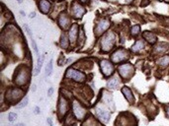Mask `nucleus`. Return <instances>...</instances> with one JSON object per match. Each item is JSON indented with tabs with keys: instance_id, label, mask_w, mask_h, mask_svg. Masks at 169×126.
<instances>
[{
	"instance_id": "nucleus-1",
	"label": "nucleus",
	"mask_w": 169,
	"mask_h": 126,
	"mask_svg": "<svg viewBox=\"0 0 169 126\" xmlns=\"http://www.w3.org/2000/svg\"><path fill=\"white\" fill-rule=\"evenodd\" d=\"M30 77L31 72L29 67L21 65L18 67L17 71L14 74V83L18 87H23V86H26L28 84V82L30 81Z\"/></svg>"
},
{
	"instance_id": "nucleus-2",
	"label": "nucleus",
	"mask_w": 169,
	"mask_h": 126,
	"mask_svg": "<svg viewBox=\"0 0 169 126\" xmlns=\"http://www.w3.org/2000/svg\"><path fill=\"white\" fill-rule=\"evenodd\" d=\"M116 44V35L114 32H108L104 34V36L101 39V50L104 52L111 51Z\"/></svg>"
},
{
	"instance_id": "nucleus-3",
	"label": "nucleus",
	"mask_w": 169,
	"mask_h": 126,
	"mask_svg": "<svg viewBox=\"0 0 169 126\" xmlns=\"http://www.w3.org/2000/svg\"><path fill=\"white\" fill-rule=\"evenodd\" d=\"M23 98H24V91L18 87L8 89L5 95V100L9 103H18L19 101H22Z\"/></svg>"
},
{
	"instance_id": "nucleus-4",
	"label": "nucleus",
	"mask_w": 169,
	"mask_h": 126,
	"mask_svg": "<svg viewBox=\"0 0 169 126\" xmlns=\"http://www.w3.org/2000/svg\"><path fill=\"white\" fill-rule=\"evenodd\" d=\"M118 72L121 78L124 80H130L134 74V66L129 62L120 64L118 67Z\"/></svg>"
},
{
	"instance_id": "nucleus-5",
	"label": "nucleus",
	"mask_w": 169,
	"mask_h": 126,
	"mask_svg": "<svg viewBox=\"0 0 169 126\" xmlns=\"http://www.w3.org/2000/svg\"><path fill=\"white\" fill-rule=\"evenodd\" d=\"M129 57H130V54H129V51L127 50H125V48H119V50H117L111 55V61L114 64H119L127 61V59H129Z\"/></svg>"
},
{
	"instance_id": "nucleus-6",
	"label": "nucleus",
	"mask_w": 169,
	"mask_h": 126,
	"mask_svg": "<svg viewBox=\"0 0 169 126\" xmlns=\"http://www.w3.org/2000/svg\"><path fill=\"white\" fill-rule=\"evenodd\" d=\"M65 78L70 79L72 81L78 82V83H83L86 80V75L83 72L79 71V70L73 69V68H68L65 72Z\"/></svg>"
},
{
	"instance_id": "nucleus-7",
	"label": "nucleus",
	"mask_w": 169,
	"mask_h": 126,
	"mask_svg": "<svg viewBox=\"0 0 169 126\" xmlns=\"http://www.w3.org/2000/svg\"><path fill=\"white\" fill-rule=\"evenodd\" d=\"M72 112L74 116L79 120H83L87 115V110L78 101H73L72 103Z\"/></svg>"
},
{
	"instance_id": "nucleus-8",
	"label": "nucleus",
	"mask_w": 169,
	"mask_h": 126,
	"mask_svg": "<svg viewBox=\"0 0 169 126\" xmlns=\"http://www.w3.org/2000/svg\"><path fill=\"white\" fill-rule=\"evenodd\" d=\"M113 64L114 63L112 62V61H109V60H106V59H103V60L100 61L99 65H100L101 72H102V74L105 76L106 78L113 75L114 71H115V68H114Z\"/></svg>"
},
{
	"instance_id": "nucleus-9",
	"label": "nucleus",
	"mask_w": 169,
	"mask_h": 126,
	"mask_svg": "<svg viewBox=\"0 0 169 126\" xmlns=\"http://www.w3.org/2000/svg\"><path fill=\"white\" fill-rule=\"evenodd\" d=\"M68 109H69V104H68V101L65 99L64 97L60 96V100H58V103H57V114H58V117L60 118H62L64 117V115L68 112Z\"/></svg>"
},
{
	"instance_id": "nucleus-10",
	"label": "nucleus",
	"mask_w": 169,
	"mask_h": 126,
	"mask_svg": "<svg viewBox=\"0 0 169 126\" xmlns=\"http://www.w3.org/2000/svg\"><path fill=\"white\" fill-rule=\"evenodd\" d=\"M70 13H71V16L73 18H75V19H80V18L86 13V9L81 4H79V2L74 1V2H72V4H71Z\"/></svg>"
},
{
	"instance_id": "nucleus-11",
	"label": "nucleus",
	"mask_w": 169,
	"mask_h": 126,
	"mask_svg": "<svg viewBox=\"0 0 169 126\" xmlns=\"http://www.w3.org/2000/svg\"><path fill=\"white\" fill-rule=\"evenodd\" d=\"M110 25H111V22H110L108 19H102V20H100L99 22L97 23L96 27H95V30H94L95 36H101V35H103V34L109 29Z\"/></svg>"
},
{
	"instance_id": "nucleus-12",
	"label": "nucleus",
	"mask_w": 169,
	"mask_h": 126,
	"mask_svg": "<svg viewBox=\"0 0 169 126\" xmlns=\"http://www.w3.org/2000/svg\"><path fill=\"white\" fill-rule=\"evenodd\" d=\"M95 112H96L97 117L100 119L103 123H107L110 119V116H111V112L109 111L108 109H104L103 106H97L96 109H95Z\"/></svg>"
},
{
	"instance_id": "nucleus-13",
	"label": "nucleus",
	"mask_w": 169,
	"mask_h": 126,
	"mask_svg": "<svg viewBox=\"0 0 169 126\" xmlns=\"http://www.w3.org/2000/svg\"><path fill=\"white\" fill-rule=\"evenodd\" d=\"M58 26H60L62 30H67L71 25V19L66 13H61L57 19Z\"/></svg>"
},
{
	"instance_id": "nucleus-14",
	"label": "nucleus",
	"mask_w": 169,
	"mask_h": 126,
	"mask_svg": "<svg viewBox=\"0 0 169 126\" xmlns=\"http://www.w3.org/2000/svg\"><path fill=\"white\" fill-rule=\"evenodd\" d=\"M78 35H79V26L77 24H73V25L70 27L69 32H68V38L71 44H74L76 42Z\"/></svg>"
},
{
	"instance_id": "nucleus-15",
	"label": "nucleus",
	"mask_w": 169,
	"mask_h": 126,
	"mask_svg": "<svg viewBox=\"0 0 169 126\" xmlns=\"http://www.w3.org/2000/svg\"><path fill=\"white\" fill-rule=\"evenodd\" d=\"M51 2L48 1V0H41L39 2V9L44 14H48L51 10Z\"/></svg>"
},
{
	"instance_id": "nucleus-16",
	"label": "nucleus",
	"mask_w": 169,
	"mask_h": 126,
	"mask_svg": "<svg viewBox=\"0 0 169 126\" xmlns=\"http://www.w3.org/2000/svg\"><path fill=\"white\" fill-rule=\"evenodd\" d=\"M122 93L124 95V97L126 98V100H127L130 103H134V97L133 93H132L131 89L128 88V87H124L122 89Z\"/></svg>"
},
{
	"instance_id": "nucleus-17",
	"label": "nucleus",
	"mask_w": 169,
	"mask_h": 126,
	"mask_svg": "<svg viewBox=\"0 0 169 126\" xmlns=\"http://www.w3.org/2000/svg\"><path fill=\"white\" fill-rule=\"evenodd\" d=\"M143 39H145L147 42H149L150 44H155L156 41H157V38H156V36L154 35V34L151 33V32H148V31H145V32H143Z\"/></svg>"
},
{
	"instance_id": "nucleus-18",
	"label": "nucleus",
	"mask_w": 169,
	"mask_h": 126,
	"mask_svg": "<svg viewBox=\"0 0 169 126\" xmlns=\"http://www.w3.org/2000/svg\"><path fill=\"white\" fill-rule=\"evenodd\" d=\"M102 99L104 101L107 106H112L114 109V101H113V96L112 94H110L109 92H106V91H103V95H102Z\"/></svg>"
},
{
	"instance_id": "nucleus-19",
	"label": "nucleus",
	"mask_w": 169,
	"mask_h": 126,
	"mask_svg": "<svg viewBox=\"0 0 169 126\" xmlns=\"http://www.w3.org/2000/svg\"><path fill=\"white\" fill-rule=\"evenodd\" d=\"M168 48V44H165V42H159L158 44H156L154 48H153V52L155 54H161V53H164L165 51L167 50Z\"/></svg>"
},
{
	"instance_id": "nucleus-20",
	"label": "nucleus",
	"mask_w": 169,
	"mask_h": 126,
	"mask_svg": "<svg viewBox=\"0 0 169 126\" xmlns=\"http://www.w3.org/2000/svg\"><path fill=\"white\" fill-rule=\"evenodd\" d=\"M69 42H70V41H69L68 36H67L65 33H63L62 35H61V36H60V42L61 48H64V50L68 48V47H69Z\"/></svg>"
},
{
	"instance_id": "nucleus-21",
	"label": "nucleus",
	"mask_w": 169,
	"mask_h": 126,
	"mask_svg": "<svg viewBox=\"0 0 169 126\" xmlns=\"http://www.w3.org/2000/svg\"><path fill=\"white\" fill-rule=\"evenodd\" d=\"M144 47V42L143 41H141V39H139V41H137L136 42H134V44L132 47L131 50L134 52V53H137L139 51H140Z\"/></svg>"
},
{
	"instance_id": "nucleus-22",
	"label": "nucleus",
	"mask_w": 169,
	"mask_h": 126,
	"mask_svg": "<svg viewBox=\"0 0 169 126\" xmlns=\"http://www.w3.org/2000/svg\"><path fill=\"white\" fill-rule=\"evenodd\" d=\"M120 84V80L118 77H114V78L110 79L108 82H107V87H108L109 89H112V90H114V89H117L118 88V86Z\"/></svg>"
},
{
	"instance_id": "nucleus-23",
	"label": "nucleus",
	"mask_w": 169,
	"mask_h": 126,
	"mask_svg": "<svg viewBox=\"0 0 169 126\" xmlns=\"http://www.w3.org/2000/svg\"><path fill=\"white\" fill-rule=\"evenodd\" d=\"M157 63L159 66L162 67V68L167 67L169 65V55H164V56H162L161 58H159Z\"/></svg>"
},
{
	"instance_id": "nucleus-24",
	"label": "nucleus",
	"mask_w": 169,
	"mask_h": 126,
	"mask_svg": "<svg viewBox=\"0 0 169 126\" xmlns=\"http://www.w3.org/2000/svg\"><path fill=\"white\" fill-rule=\"evenodd\" d=\"M43 63H44V55H41V56L38 57V62H37V67L35 69V72H34V75L37 76L40 73L42 69V66H43Z\"/></svg>"
},
{
	"instance_id": "nucleus-25",
	"label": "nucleus",
	"mask_w": 169,
	"mask_h": 126,
	"mask_svg": "<svg viewBox=\"0 0 169 126\" xmlns=\"http://www.w3.org/2000/svg\"><path fill=\"white\" fill-rule=\"evenodd\" d=\"M29 103V98L28 97H24L22 101H20L19 103L16 104V107L17 109H23V107H25L27 104Z\"/></svg>"
},
{
	"instance_id": "nucleus-26",
	"label": "nucleus",
	"mask_w": 169,
	"mask_h": 126,
	"mask_svg": "<svg viewBox=\"0 0 169 126\" xmlns=\"http://www.w3.org/2000/svg\"><path fill=\"white\" fill-rule=\"evenodd\" d=\"M140 33V27L139 25H136V26H134V27H132V29H131V35L132 36H137Z\"/></svg>"
},
{
	"instance_id": "nucleus-27",
	"label": "nucleus",
	"mask_w": 169,
	"mask_h": 126,
	"mask_svg": "<svg viewBox=\"0 0 169 126\" xmlns=\"http://www.w3.org/2000/svg\"><path fill=\"white\" fill-rule=\"evenodd\" d=\"M51 71H53V59L50 60V62L46 67V76H50L51 74Z\"/></svg>"
},
{
	"instance_id": "nucleus-28",
	"label": "nucleus",
	"mask_w": 169,
	"mask_h": 126,
	"mask_svg": "<svg viewBox=\"0 0 169 126\" xmlns=\"http://www.w3.org/2000/svg\"><path fill=\"white\" fill-rule=\"evenodd\" d=\"M32 45H33V50H34V51H35L36 55H37V56L39 57L40 55H39V50H38V45H37L36 42H35V39H34L33 38H32Z\"/></svg>"
},
{
	"instance_id": "nucleus-29",
	"label": "nucleus",
	"mask_w": 169,
	"mask_h": 126,
	"mask_svg": "<svg viewBox=\"0 0 169 126\" xmlns=\"http://www.w3.org/2000/svg\"><path fill=\"white\" fill-rule=\"evenodd\" d=\"M17 119V114L15 112H10L8 114V120L10 122H13Z\"/></svg>"
},
{
	"instance_id": "nucleus-30",
	"label": "nucleus",
	"mask_w": 169,
	"mask_h": 126,
	"mask_svg": "<svg viewBox=\"0 0 169 126\" xmlns=\"http://www.w3.org/2000/svg\"><path fill=\"white\" fill-rule=\"evenodd\" d=\"M24 27H25V30H26L27 34H28V35H29V36H31V38H33V34L31 33V30H30V28H29L28 26H27V25H25V26H24Z\"/></svg>"
},
{
	"instance_id": "nucleus-31",
	"label": "nucleus",
	"mask_w": 169,
	"mask_h": 126,
	"mask_svg": "<svg viewBox=\"0 0 169 126\" xmlns=\"http://www.w3.org/2000/svg\"><path fill=\"white\" fill-rule=\"evenodd\" d=\"M47 122H48L50 126H54V123H53V120H51V118H48L47 119Z\"/></svg>"
},
{
	"instance_id": "nucleus-32",
	"label": "nucleus",
	"mask_w": 169,
	"mask_h": 126,
	"mask_svg": "<svg viewBox=\"0 0 169 126\" xmlns=\"http://www.w3.org/2000/svg\"><path fill=\"white\" fill-rule=\"evenodd\" d=\"M40 112H41V109H40V107L39 106H36L35 107V113H36V114H39Z\"/></svg>"
},
{
	"instance_id": "nucleus-33",
	"label": "nucleus",
	"mask_w": 169,
	"mask_h": 126,
	"mask_svg": "<svg viewBox=\"0 0 169 126\" xmlns=\"http://www.w3.org/2000/svg\"><path fill=\"white\" fill-rule=\"evenodd\" d=\"M53 92H54V89L53 88H50V89H48V96H51V94H53Z\"/></svg>"
},
{
	"instance_id": "nucleus-34",
	"label": "nucleus",
	"mask_w": 169,
	"mask_h": 126,
	"mask_svg": "<svg viewBox=\"0 0 169 126\" xmlns=\"http://www.w3.org/2000/svg\"><path fill=\"white\" fill-rule=\"evenodd\" d=\"M165 112H166V115L169 117V104L166 107H165Z\"/></svg>"
},
{
	"instance_id": "nucleus-35",
	"label": "nucleus",
	"mask_w": 169,
	"mask_h": 126,
	"mask_svg": "<svg viewBox=\"0 0 169 126\" xmlns=\"http://www.w3.org/2000/svg\"><path fill=\"white\" fill-rule=\"evenodd\" d=\"M35 16H36V13H35V12H33V13L30 14V18H35Z\"/></svg>"
},
{
	"instance_id": "nucleus-36",
	"label": "nucleus",
	"mask_w": 169,
	"mask_h": 126,
	"mask_svg": "<svg viewBox=\"0 0 169 126\" xmlns=\"http://www.w3.org/2000/svg\"><path fill=\"white\" fill-rule=\"evenodd\" d=\"M14 126H25V124H24V123H17L16 125H14Z\"/></svg>"
},
{
	"instance_id": "nucleus-37",
	"label": "nucleus",
	"mask_w": 169,
	"mask_h": 126,
	"mask_svg": "<svg viewBox=\"0 0 169 126\" xmlns=\"http://www.w3.org/2000/svg\"><path fill=\"white\" fill-rule=\"evenodd\" d=\"M79 1L82 2V3H85V2H87V0H79Z\"/></svg>"
},
{
	"instance_id": "nucleus-38",
	"label": "nucleus",
	"mask_w": 169,
	"mask_h": 126,
	"mask_svg": "<svg viewBox=\"0 0 169 126\" xmlns=\"http://www.w3.org/2000/svg\"><path fill=\"white\" fill-rule=\"evenodd\" d=\"M33 91H36V85H33Z\"/></svg>"
},
{
	"instance_id": "nucleus-39",
	"label": "nucleus",
	"mask_w": 169,
	"mask_h": 126,
	"mask_svg": "<svg viewBox=\"0 0 169 126\" xmlns=\"http://www.w3.org/2000/svg\"><path fill=\"white\" fill-rule=\"evenodd\" d=\"M20 13H21V14H22V15H24V16H25V12H23V11H21V12H20Z\"/></svg>"
},
{
	"instance_id": "nucleus-40",
	"label": "nucleus",
	"mask_w": 169,
	"mask_h": 126,
	"mask_svg": "<svg viewBox=\"0 0 169 126\" xmlns=\"http://www.w3.org/2000/svg\"><path fill=\"white\" fill-rule=\"evenodd\" d=\"M18 3H22V0H17Z\"/></svg>"
},
{
	"instance_id": "nucleus-41",
	"label": "nucleus",
	"mask_w": 169,
	"mask_h": 126,
	"mask_svg": "<svg viewBox=\"0 0 169 126\" xmlns=\"http://www.w3.org/2000/svg\"><path fill=\"white\" fill-rule=\"evenodd\" d=\"M126 1H127V2H130V1H132V0H126Z\"/></svg>"
},
{
	"instance_id": "nucleus-42",
	"label": "nucleus",
	"mask_w": 169,
	"mask_h": 126,
	"mask_svg": "<svg viewBox=\"0 0 169 126\" xmlns=\"http://www.w3.org/2000/svg\"><path fill=\"white\" fill-rule=\"evenodd\" d=\"M51 1H54V0H51Z\"/></svg>"
},
{
	"instance_id": "nucleus-43",
	"label": "nucleus",
	"mask_w": 169,
	"mask_h": 126,
	"mask_svg": "<svg viewBox=\"0 0 169 126\" xmlns=\"http://www.w3.org/2000/svg\"><path fill=\"white\" fill-rule=\"evenodd\" d=\"M71 126H75V125H71Z\"/></svg>"
},
{
	"instance_id": "nucleus-44",
	"label": "nucleus",
	"mask_w": 169,
	"mask_h": 126,
	"mask_svg": "<svg viewBox=\"0 0 169 126\" xmlns=\"http://www.w3.org/2000/svg\"><path fill=\"white\" fill-rule=\"evenodd\" d=\"M60 1H61V0H60Z\"/></svg>"
}]
</instances>
